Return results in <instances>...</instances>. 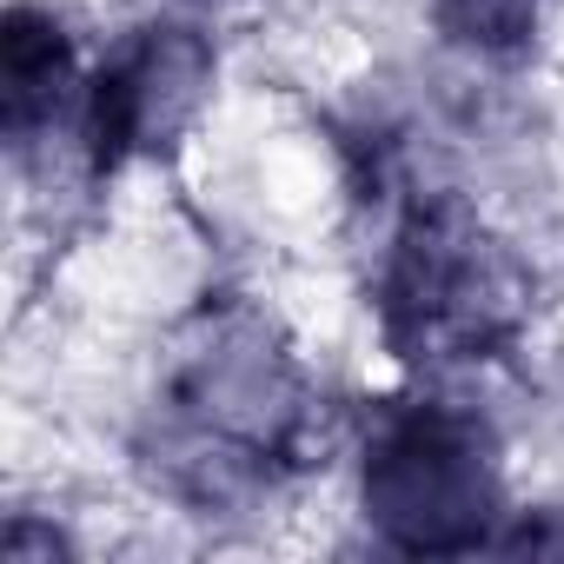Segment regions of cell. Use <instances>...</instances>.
Here are the masks:
<instances>
[{
    "mask_svg": "<svg viewBox=\"0 0 564 564\" xmlns=\"http://www.w3.org/2000/svg\"><path fill=\"white\" fill-rule=\"evenodd\" d=\"M366 511L405 551H471L498 518V458L478 419L405 405L366 452Z\"/></svg>",
    "mask_w": 564,
    "mask_h": 564,
    "instance_id": "obj_1",
    "label": "cell"
},
{
    "mask_svg": "<svg viewBox=\"0 0 564 564\" xmlns=\"http://www.w3.org/2000/svg\"><path fill=\"white\" fill-rule=\"evenodd\" d=\"M505 313L485 239L452 213H419L386 265V326L405 352H471Z\"/></svg>",
    "mask_w": 564,
    "mask_h": 564,
    "instance_id": "obj_2",
    "label": "cell"
},
{
    "mask_svg": "<svg viewBox=\"0 0 564 564\" xmlns=\"http://www.w3.org/2000/svg\"><path fill=\"white\" fill-rule=\"evenodd\" d=\"M206 87V47L186 28H160L140 47H127L94 87H87V147L100 166H120L133 153H153L186 127Z\"/></svg>",
    "mask_w": 564,
    "mask_h": 564,
    "instance_id": "obj_3",
    "label": "cell"
},
{
    "mask_svg": "<svg viewBox=\"0 0 564 564\" xmlns=\"http://www.w3.org/2000/svg\"><path fill=\"white\" fill-rule=\"evenodd\" d=\"M67 80H74V61H67L61 28L41 14H14V28H8V127L28 133V127L54 120Z\"/></svg>",
    "mask_w": 564,
    "mask_h": 564,
    "instance_id": "obj_4",
    "label": "cell"
},
{
    "mask_svg": "<svg viewBox=\"0 0 564 564\" xmlns=\"http://www.w3.org/2000/svg\"><path fill=\"white\" fill-rule=\"evenodd\" d=\"M544 0H438V28L471 54H511L531 41Z\"/></svg>",
    "mask_w": 564,
    "mask_h": 564,
    "instance_id": "obj_5",
    "label": "cell"
}]
</instances>
